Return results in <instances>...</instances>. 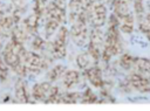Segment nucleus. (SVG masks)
Listing matches in <instances>:
<instances>
[{
	"mask_svg": "<svg viewBox=\"0 0 150 111\" xmlns=\"http://www.w3.org/2000/svg\"><path fill=\"white\" fill-rule=\"evenodd\" d=\"M83 75L89 81V83L95 88H102L104 85V81L102 77V71L97 65H91L88 69L83 70Z\"/></svg>",
	"mask_w": 150,
	"mask_h": 111,
	"instance_id": "nucleus-1",
	"label": "nucleus"
},
{
	"mask_svg": "<svg viewBox=\"0 0 150 111\" xmlns=\"http://www.w3.org/2000/svg\"><path fill=\"white\" fill-rule=\"evenodd\" d=\"M81 81H82V74L75 69L67 70L62 77V84L67 90H70L75 86H77L81 83Z\"/></svg>",
	"mask_w": 150,
	"mask_h": 111,
	"instance_id": "nucleus-2",
	"label": "nucleus"
},
{
	"mask_svg": "<svg viewBox=\"0 0 150 111\" xmlns=\"http://www.w3.org/2000/svg\"><path fill=\"white\" fill-rule=\"evenodd\" d=\"M52 86V83L48 82L47 79L43 81V82H40V83H35L33 86H32V97H33V100H38V102H43L47 97V93L49 91Z\"/></svg>",
	"mask_w": 150,
	"mask_h": 111,
	"instance_id": "nucleus-3",
	"label": "nucleus"
},
{
	"mask_svg": "<svg viewBox=\"0 0 150 111\" xmlns=\"http://www.w3.org/2000/svg\"><path fill=\"white\" fill-rule=\"evenodd\" d=\"M15 97L19 102L21 103H28V102H33L32 100V92L28 91L27 89V84L25 81L22 79H18L15 83Z\"/></svg>",
	"mask_w": 150,
	"mask_h": 111,
	"instance_id": "nucleus-4",
	"label": "nucleus"
},
{
	"mask_svg": "<svg viewBox=\"0 0 150 111\" xmlns=\"http://www.w3.org/2000/svg\"><path fill=\"white\" fill-rule=\"evenodd\" d=\"M41 22H42V20L38 15H35L34 13L25 16L21 21V23L25 26V28L28 30V33L32 35V37L38 34V29H39Z\"/></svg>",
	"mask_w": 150,
	"mask_h": 111,
	"instance_id": "nucleus-5",
	"label": "nucleus"
},
{
	"mask_svg": "<svg viewBox=\"0 0 150 111\" xmlns=\"http://www.w3.org/2000/svg\"><path fill=\"white\" fill-rule=\"evenodd\" d=\"M129 84L139 91H150V78H146L139 74L130 75Z\"/></svg>",
	"mask_w": 150,
	"mask_h": 111,
	"instance_id": "nucleus-6",
	"label": "nucleus"
},
{
	"mask_svg": "<svg viewBox=\"0 0 150 111\" xmlns=\"http://www.w3.org/2000/svg\"><path fill=\"white\" fill-rule=\"evenodd\" d=\"M67 68L63 64H56L50 67L46 72V79L50 83H55L59 79H62L63 75L66 74Z\"/></svg>",
	"mask_w": 150,
	"mask_h": 111,
	"instance_id": "nucleus-7",
	"label": "nucleus"
},
{
	"mask_svg": "<svg viewBox=\"0 0 150 111\" xmlns=\"http://www.w3.org/2000/svg\"><path fill=\"white\" fill-rule=\"evenodd\" d=\"M48 5H49L48 0H34V2H33V8H32L33 13L35 15H38L42 21H45Z\"/></svg>",
	"mask_w": 150,
	"mask_h": 111,
	"instance_id": "nucleus-8",
	"label": "nucleus"
},
{
	"mask_svg": "<svg viewBox=\"0 0 150 111\" xmlns=\"http://www.w3.org/2000/svg\"><path fill=\"white\" fill-rule=\"evenodd\" d=\"M81 97H82V92H79V91H66V92L61 93L60 103H66V104L81 103Z\"/></svg>",
	"mask_w": 150,
	"mask_h": 111,
	"instance_id": "nucleus-9",
	"label": "nucleus"
},
{
	"mask_svg": "<svg viewBox=\"0 0 150 111\" xmlns=\"http://www.w3.org/2000/svg\"><path fill=\"white\" fill-rule=\"evenodd\" d=\"M47 42H48V40H46L45 37H41L39 34H36V35H34L32 37L30 50H34V51H38V53H42L47 47Z\"/></svg>",
	"mask_w": 150,
	"mask_h": 111,
	"instance_id": "nucleus-10",
	"label": "nucleus"
},
{
	"mask_svg": "<svg viewBox=\"0 0 150 111\" xmlns=\"http://www.w3.org/2000/svg\"><path fill=\"white\" fill-rule=\"evenodd\" d=\"M94 58L90 56V54L88 53V51H86V53H81V54H79L77 56H76V65L80 68V69H82V70H86V69H88L89 67H91L93 64H91V61H93Z\"/></svg>",
	"mask_w": 150,
	"mask_h": 111,
	"instance_id": "nucleus-11",
	"label": "nucleus"
},
{
	"mask_svg": "<svg viewBox=\"0 0 150 111\" xmlns=\"http://www.w3.org/2000/svg\"><path fill=\"white\" fill-rule=\"evenodd\" d=\"M98 99H97V96L96 93L90 89V88H87L83 92H82V97H81V103H96Z\"/></svg>",
	"mask_w": 150,
	"mask_h": 111,
	"instance_id": "nucleus-12",
	"label": "nucleus"
},
{
	"mask_svg": "<svg viewBox=\"0 0 150 111\" xmlns=\"http://www.w3.org/2000/svg\"><path fill=\"white\" fill-rule=\"evenodd\" d=\"M134 68L141 72L150 74V61L149 60H142V58H135Z\"/></svg>",
	"mask_w": 150,
	"mask_h": 111,
	"instance_id": "nucleus-13",
	"label": "nucleus"
},
{
	"mask_svg": "<svg viewBox=\"0 0 150 111\" xmlns=\"http://www.w3.org/2000/svg\"><path fill=\"white\" fill-rule=\"evenodd\" d=\"M120 63L122 65V68L124 69H131L134 68V64H135V58L129 56V55H123L120 60Z\"/></svg>",
	"mask_w": 150,
	"mask_h": 111,
	"instance_id": "nucleus-14",
	"label": "nucleus"
},
{
	"mask_svg": "<svg viewBox=\"0 0 150 111\" xmlns=\"http://www.w3.org/2000/svg\"><path fill=\"white\" fill-rule=\"evenodd\" d=\"M56 6H59L60 8H63V9H67L68 11V2L69 0H52Z\"/></svg>",
	"mask_w": 150,
	"mask_h": 111,
	"instance_id": "nucleus-15",
	"label": "nucleus"
}]
</instances>
